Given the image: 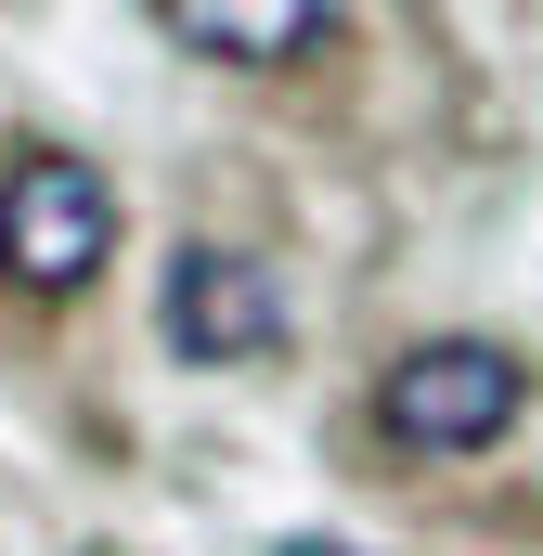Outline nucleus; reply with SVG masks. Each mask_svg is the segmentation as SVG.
Segmentation results:
<instances>
[{"label":"nucleus","instance_id":"3","mask_svg":"<svg viewBox=\"0 0 543 556\" xmlns=\"http://www.w3.org/2000/svg\"><path fill=\"white\" fill-rule=\"evenodd\" d=\"M155 324H168L181 363H272L285 324H298V298H285V273H272L260 247H181Z\"/></svg>","mask_w":543,"mask_h":556},{"label":"nucleus","instance_id":"5","mask_svg":"<svg viewBox=\"0 0 543 556\" xmlns=\"http://www.w3.org/2000/svg\"><path fill=\"white\" fill-rule=\"evenodd\" d=\"M285 556H363V544H337V531H298V544H285Z\"/></svg>","mask_w":543,"mask_h":556},{"label":"nucleus","instance_id":"4","mask_svg":"<svg viewBox=\"0 0 543 556\" xmlns=\"http://www.w3.org/2000/svg\"><path fill=\"white\" fill-rule=\"evenodd\" d=\"M155 26H168L181 52H220V65H285V52L337 39L324 0H155Z\"/></svg>","mask_w":543,"mask_h":556},{"label":"nucleus","instance_id":"2","mask_svg":"<svg viewBox=\"0 0 543 556\" xmlns=\"http://www.w3.org/2000/svg\"><path fill=\"white\" fill-rule=\"evenodd\" d=\"M531 402V376L492 350V337H427L389 363V440L402 453H479V440H505Z\"/></svg>","mask_w":543,"mask_h":556},{"label":"nucleus","instance_id":"1","mask_svg":"<svg viewBox=\"0 0 543 556\" xmlns=\"http://www.w3.org/2000/svg\"><path fill=\"white\" fill-rule=\"evenodd\" d=\"M104 260H117V181L91 155H13L0 168V273L39 298H78Z\"/></svg>","mask_w":543,"mask_h":556}]
</instances>
